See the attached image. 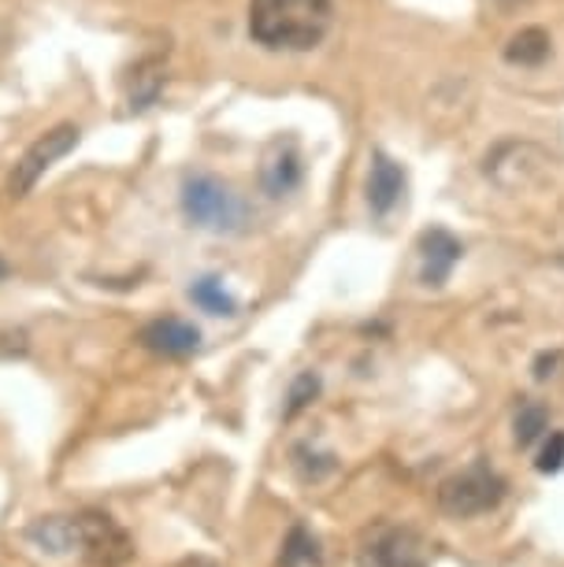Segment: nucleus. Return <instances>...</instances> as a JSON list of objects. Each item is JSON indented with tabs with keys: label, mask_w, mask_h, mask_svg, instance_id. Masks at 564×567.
Masks as SVG:
<instances>
[{
	"label": "nucleus",
	"mask_w": 564,
	"mask_h": 567,
	"mask_svg": "<svg viewBox=\"0 0 564 567\" xmlns=\"http://www.w3.org/2000/svg\"><path fill=\"white\" fill-rule=\"evenodd\" d=\"M335 0H249V38L268 52H308L331 34Z\"/></svg>",
	"instance_id": "f257e3e1"
},
{
	"label": "nucleus",
	"mask_w": 564,
	"mask_h": 567,
	"mask_svg": "<svg viewBox=\"0 0 564 567\" xmlns=\"http://www.w3.org/2000/svg\"><path fill=\"white\" fill-rule=\"evenodd\" d=\"M553 164H557V159L542 145L509 137V142H498L491 153L483 156V175L491 178L502 194H531V189H542L550 182Z\"/></svg>",
	"instance_id": "f03ea898"
},
{
	"label": "nucleus",
	"mask_w": 564,
	"mask_h": 567,
	"mask_svg": "<svg viewBox=\"0 0 564 567\" xmlns=\"http://www.w3.org/2000/svg\"><path fill=\"white\" fill-rule=\"evenodd\" d=\"M183 216L197 230L212 234H234L246 227L249 208L223 178L216 175H189L183 182Z\"/></svg>",
	"instance_id": "7ed1b4c3"
},
{
	"label": "nucleus",
	"mask_w": 564,
	"mask_h": 567,
	"mask_svg": "<svg viewBox=\"0 0 564 567\" xmlns=\"http://www.w3.org/2000/svg\"><path fill=\"white\" fill-rule=\"evenodd\" d=\"M505 501V478L491 464L475 460L439 486V508L450 519H475L494 512Z\"/></svg>",
	"instance_id": "20e7f679"
},
{
	"label": "nucleus",
	"mask_w": 564,
	"mask_h": 567,
	"mask_svg": "<svg viewBox=\"0 0 564 567\" xmlns=\"http://www.w3.org/2000/svg\"><path fill=\"white\" fill-rule=\"evenodd\" d=\"M79 137H82V131L74 123H60V126H52V131L41 134L38 142L16 159L12 175H8V197H27L63 156L74 153Z\"/></svg>",
	"instance_id": "39448f33"
},
{
	"label": "nucleus",
	"mask_w": 564,
	"mask_h": 567,
	"mask_svg": "<svg viewBox=\"0 0 564 567\" xmlns=\"http://www.w3.org/2000/svg\"><path fill=\"white\" fill-rule=\"evenodd\" d=\"M431 542L412 527H382L357 553V567H431Z\"/></svg>",
	"instance_id": "423d86ee"
},
{
	"label": "nucleus",
	"mask_w": 564,
	"mask_h": 567,
	"mask_svg": "<svg viewBox=\"0 0 564 567\" xmlns=\"http://www.w3.org/2000/svg\"><path fill=\"white\" fill-rule=\"evenodd\" d=\"M79 556H86L98 567H120L134 556V545L112 516L86 512L79 516Z\"/></svg>",
	"instance_id": "0eeeda50"
},
{
	"label": "nucleus",
	"mask_w": 564,
	"mask_h": 567,
	"mask_svg": "<svg viewBox=\"0 0 564 567\" xmlns=\"http://www.w3.org/2000/svg\"><path fill=\"white\" fill-rule=\"evenodd\" d=\"M305 182V156H301V145L297 137H275V142L264 148V159H260V186L264 194L271 200H283L290 197L297 186Z\"/></svg>",
	"instance_id": "6e6552de"
},
{
	"label": "nucleus",
	"mask_w": 564,
	"mask_h": 567,
	"mask_svg": "<svg viewBox=\"0 0 564 567\" xmlns=\"http://www.w3.org/2000/svg\"><path fill=\"white\" fill-rule=\"evenodd\" d=\"M401 197H406V167H401L390 153L376 148V153H371V164H368V208H371V216L387 219L390 212L401 205Z\"/></svg>",
	"instance_id": "1a4fd4ad"
},
{
	"label": "nucleus",
	"mask_w": 564,
	"mask_h": 567,
	"mask_svg": "<svg viewBox=\"0 0 564 567\" xmlns=\"http://www.w3.org/2000/svg\"><path fill=\"white\" fill-rule=\"evenodd\" d=\"M464 245L453 238L445 227H431L420 234V282L423 286H445L453 275V267L461 264Z\"/></svg>",
	"instance_id": "9d476101"
},
{
	"label": "nucleus",
	"mask_w": 564,
	"mask_h": 567,
	"mask_svg": "<svg viewBox=\"0 0 564 567\" xmlns=\"http://www.w3.org/2000/svg\"><path fill=\"white\" fill-rule=\"evenodd\" d=\"M142 346L160 352V357L183 360V357H194V352L201 349V330L194 323H186V319H178V316H160L142 330Z\"/></svg>",
	"instance_id": "9b49d317"
},
{
	"label": "nucleus",
	"mask_w": 564,
	"mask_h": 567,
	"mask_svg": "<svg viewBox=\"0 0 564 567\" xmlns=\"http://www.w3.org/2000/svg\"><path fill=\"white\" fill-rule=\"evenodd\" d=\"M27 538L49 556L79 553V516H45L27 527Z\"/></svg>",
	"instance_id": "f8f14e48"
},
{
	"label": "nucleus",
	"mask_w": 564,
	"mask_h": 567,
	"mask_svg": "<svg viewBox=\"0 0 564 567\" xmlns=\"http://www.w3.org/2000/svg\"><path fill=\"white\" fill-rule=\"evenodd\" d=\"M550 34L542 27H524L520 34L509 38L505 45V60L513 63V68H539V63L550 60Z\"/></svg>",
	"instance_id": "ddd939ff"
},
{
	"label": "nucleus",
	"mask_w": 564,
	"mask_h": 567,
	"mask_svg": "<svg viewBox=\"0 0 564 567\" xmlns=\"http://www.w3.org/2000/svg\"><path fill=\"white\" fill-rule=\"evenodd\" d=\"M279 567H324L319 538L305 527V523H294L290 534H286L283 553H279Z\"/></svg>",
	"instance_id": "4468645a"
},
{
	"label": "nucleus",
	"mask_w": 564,
	"mask_h": 567,
	"mask_svg": "<svg viewBox=\"0 0 564 567\" xmlns=\"http://www.w3.org/2000/svg\"><path fill=\"white\" fill-rule=\"evenodd\" d=\"M189 301H194L201 312H208V316H234V312H238V301L227 293V286H223L216 275L197 278V282L189 286Z\"/></svg>",
	"instance_id": "2eb2a0df"
},
{
	"label": "nucleus",
	"mask_w": 564,
	"mask_h": 567,
	"mask_svg": "<svg viewBox=\"0 0 564 567\" xmlns=\"http://www.w3.org/2000/svg\"><path fill=\"white\" fill-rule=\"evenodd\" d=\"M335 467H338V456L312 445V442L294 449V471H297L301 483H324L327 475H335Z\"/></svg>",
	"instance_id": "dca6fc26"
},
{
	"label": "nucleus",
	"mask_w": 564,
	"mask_h": 567,
	"mask_svg": "<svg viewBox=\"0 0 564 567\" xmlns=\"http://www.w3.org/2000/svg\"><path fill=\"white\" fill-rule=\"evenodd\" d=\"M546 434H550V409H546V404H539V401L520 404V412H516V445L527 449V445H535L539 437H546Z\"/></svg>",
	"instance_id": "f3484780"
},
{
	"label": "nucleus",
	"mask_w": 564,
	"mask_h": 567,
	"mask_svg": "<svg viewBox=\"0 0 564 567\" xmlns=\"http://www.w3.org/2000/svg\"><path fill=\"white\" fill-rule=\"evenodd\" d=\"M319 398V374L316 371H301L294 379L290 393H286V409H283V420H297L308 404Z\"/></svg>",
	"instance_id": "a211bd4d"
},
{
	"label": "nucleus",
	"mask_w": 564,
	"mask_h": 567,
	"mask_svg": "<svg viewBox=\"0 0 564 567\" xmlns=\"http://www.w3.org/2000/svg\"><path fill=\"white\" fill-rule=\"evenodd\" d=\"M535 467L542 471V475H557V471L564 467V431L546 434V445H542Z\"/></svg>",
	"instance_id": "6ab92c4d"
},
{
	"label": "nucleus",
	"mask_w": 564,
	"mask_h": 567,
	"mask_svg": "<svg viewBox=\"0 0 564 567\" xmlns=\"http://www.w3.org/2000/svg\"><path fill=\"white\" fill-rule=\"evenodd\" d=\"M553 363H557V357H553V352H550V357H539V363H535V379H546V374H553V371H550Z\"/></svg>",
	"instance_id": "aec40b11"
},
{
	"label": "nucleus",
	"mask_w": 564,
	"mask_h": 567,
	"mask_svg": "<svg viewBox=\"0 0 564 567\" xmlns=\"http://www.w3.org/2000/svg\"><path fill=\"white\" fill-rule=\"evenodd\" d=\"M186 567H219V564H212V560H194V564H186Z\"/></svg>",
	"instance_id": "412c9836"
},
{
	"label": "nucleus",
	"mask_w": 564,
	"mask_h": 567,
	"mask_svg": "<svg viewBox=\"0 0 564 567\" xmlns=\"http://www.w3.org/2000/svg\"><path fill=\"white\" fill-rule=\"evenodd\" d=\"M0 278H8V264H4V256H0Z\"/></svg>",
	"instance_id": "4be33fe9"
}]
</instances>
